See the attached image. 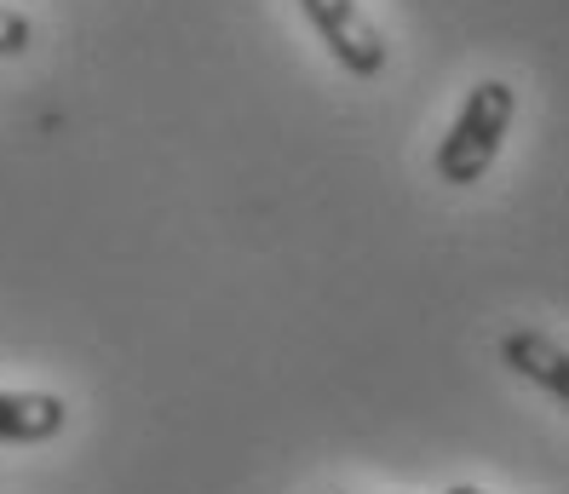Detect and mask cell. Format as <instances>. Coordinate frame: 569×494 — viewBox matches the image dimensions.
I'll return each mask as SVG.
<instances>
[{"instance_id":"obj_1","label":"cell","mask_w":569,"mask_h":494,"mask_svg":"<svg viewBox=\"0 0 569 494\" xmlns=\"http://www.w3.org/2000/svg\"><path fill=\"white\" fill-rule=\"evenodd\" d=\"M512 121H518V87L478 81L472 92H466V104L455 110L438 155H431V173H438L443 184H478L495 168V155H500V144H507Z\"/></svg>"},{"instance_id":"obj_2","label":"cell","mask_w":569,"mask_h":494,"mask_svg":"<svg viewBox=\"0 0 569 494\" xmlns=\"http://www.w3.org/2000/svg\"><path fill=\"white\" fill-rule=\"evenodd\" d=\"M293 7L311 18L317 41L328 47V58L340 63L346 75H357V81L386 75L391 47H386V36H380V23L368 18V12L357 7V0H293Z\"/></svg>"},{"instance_id":"obj_3","label":"cell","mask_w":569,"mask_h":494,"mask_svg":"<svg viewBox=\"0 0 569 494\" xmlns=\"http://www.w3.org/2000/svg\"><path fill=\"white\" fill-rule=\"evenodd\" d=\"M500 362H507L512 374H523L541 397L569 403V356L552 334H541V327H512V334L500 340Z\"/></svg>"},{"instance_id":"obj_4","label":"cell","mask_w":569,"mask_h":494,"mask_svg":"<svg viewBox=\"0 0 569 494\" xmlns=\"http://www.w3.org/2000/svg\"><path fill=\"white\" fill-rule=\"evenodd\" d=\"M70 425V403L52 391H0V443H52Z\"/></svg>"},{"instance_id":"obj_5","label":"cell","mask_w":569,"mask_h":494,"mask_svg":"<svg viewBox=\"0 0 569 494\" xmlns=\"http://www.w3.org/2000/svg\"><path fill=\"white\" fill-rule=\"evenodd\" d=\"M29 41H36V23H29L23 12H12V7H0V58L29 52Z\"/></svg>"},{"instance_id":"obj_6","label":"cell","mask_w":569,"mask_h":494,"mask_svg":"<svg viewBox=\"0 0 569 494\" xmlns=\"http://www.w3.org/2000/svg\"><path fill=\"white\" fill-rule=\"evenodd\" d=\"M449 494H483V488H472V483H455Z\"/></svg>"}]
</instances>
